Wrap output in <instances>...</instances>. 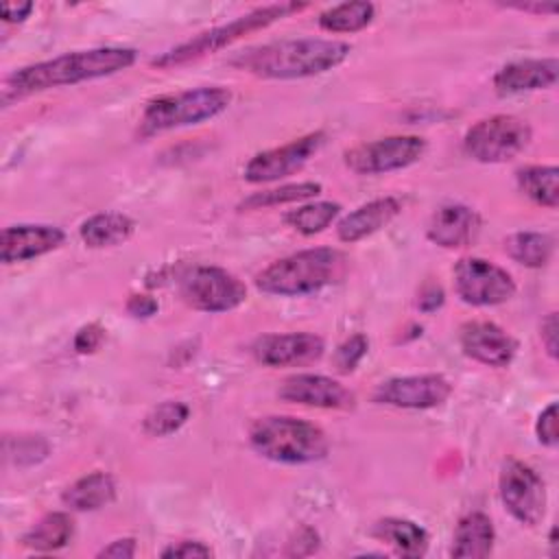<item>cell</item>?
Wrapping results in <instances>:
<instances>
[{
	"instance_id": "8d00e7d4",
	"label": "cell",
	"mask_w": 559,
	"mask_h": 559,
	"mask_svg": "<svg viewBox=\"0 0 559 559\" xmlns=\"http://www.w3.org/2000/svg\"><path fill=\"white\" fill-rule=\"evenodd\" d=\"M157 308H159V304L151 295H131L127 299V312L135 319H148L157 312Z\"/></svg>"
},
{
	"instance_id": "30bf717a",
	"label": "cell",
	"mask_w": 559,
	"mask_h": 559,
	"mask_svg": "<svg viewBox=\"0 0 559 559\" xmlns=\"http://www.w3.org/2000/svg\"><path fill=\"white\" fill-rule=\"evenodd\" d=\"M426 153L419 135H389L362 142L345 153V164L356 175H382L413 166Z\"/></svg>"
},
{
	"instance_id": "ab89813d",
	"label": "cell",
	"mask_w": 559,
	"mask_h": 559,
	"mask_svg": "<svg viewBox=\"0 0 559 559\" xmlns=\"http://www.w3.org/2000/svg\"><path fill=\"white\" fill-rule=\"evenodd\" d=\"M33 9V2H4L0 7V15L4 22H24Z\"/></svg>"
},
{
	"instance_id": "277c9868",
	"label": "cell",
	"mask_w": 559,
	"mask_h": 559,
	"mask_svg": "<svg viewBox=\"0 0 559 559\" xmlns=\"http://www.w3.org/2000/svg\"><path fill=\"white\" fill-rule=\"evenodd\" d=\"M249 443L260 456L284 465L317 463L330 450V441L319 426L288 415L255 419L249 428Z\"/></svg>"
},
{
	"instance_id": "44dd1931",
	"label": "cell",
	"mask_w": 559,
	"mask_h": 559,
	"mask_svg": "<svg viewBox=\"0 0 559 559\" xmlns=\"http://www.w3.org/2000/svg\"><path fill=\"white\" fill-rule=\"evenodd\" d=\"M496 531L489 515L474 511L459 520L452 537V557L461 559H480L487 557L493 548Z\"/></svg>"
},
{
	"instance_id": "1f68e13d",
	"label": "cell",
	"mask_w": 559,
	"mask_h": 559,
	"mask_svg": "<svg viewBox=\"0 0 559 559\" xmlns=\"http://www.w3.org/2000/svg\"><path fill=\"white\" fill-rule=\"evenodd\" d=\"M7 459H13L17 465H33L48 456V443L41 437L24 435L15 439V448L11 443H4Z\"/></svg>"
},
{
	"instance_id": "7c38bea8",
	"label": "cell",
	"mask_w": 559,
	"mask_h": 559,
	"mask_svg": "<svg viewBox=\"0 0 559 559\" xmlns=\"http://www.w3.org/2000/svg\"><path fill=\"white\" fill-rule=\"evenodd\" d=\"M323 142H325V133L312 131V133L301 135L288 144L255 153L247 162L242 177L249 183H269V181L284 179V177L301 170L310 162V157L323 146Z\"/></svg>"
},
{
	"instance_id": "9a60e30c",
	"label": "cell",
	"mask_w": 559,
	"mask_h": 559,
	"mask_svg": "<svg viewBox=\"0 0 559 559\" xmlns=\"http://www.w3.org/2000/svg\"><path fill=\"white\" fill-rule=\"evenodd\" d=\"M280 400L314 408L347 411L354 406V393L338 380L321 373H295L277 389Z\"/></svg>"
},
{
	"instance_id": "ba28073f",
	"label": "cell",
	"mask_w": 559,
	"mask_h": 559,
	"mask_svg": "<svg viewBox=\"0 0 559 559\" xmlns=\"http://www.w3.org/2000/svg\"><path fill=\"white\" fill-rule=\"evenodd\" d=\"M181 299L201 312H229L247 299V286L227 269L197 264L179 275Z\"/></svg>"
},
{
	"instance_id": "4fadbf2b",
	"label": "cell",
	"mask_w": 559,
	"mask_h": 559,
	"mask_svg": "<svg viewBox=\"0 0 559 559\" xmlns=\"http://www.w3.org/2000/svg\"><path fill=\"white\" fill-rule=\"evenodd\" d=\"M452 393V384L441 373L400 376L384 380L373 391V402L395 408H435L443 404Z\"/></svg>"
},
{
	"instance_id": "e0dca14e",
	"label": "cell",
	"mask_w": 559,
	"mask_h": 559,
	"mask_svg": "<svg viewBox=\"0 0 559 559\" xmlns=\"http://www.w3.org/2000/svg\"><path fill=\"white\" fill-rule=\"evenodd\" d=\"M66 240L63 229L55 225H9L2 229L0 240V255L4 264L26 262L39 258L44 253L55 251Z\"/></svg>"
},
{
	"instance_id": "484cf974",
	"label": "cell",
	"mask_w": 559,
	"mask_h": 559,
	"mask_svg": "<svg viewBox=\"0 0 559 559\" xmlns=\"http://www.w3.org/2000/svg\"><path fill=\"white\" fill-rule=\"evenodd\" d=\"M507 255L528 269H542L550 262L555 240L542 231H515L504 238Z\"/></svg>"
},
{
	"instance_id": "5bb4252c",
	"label": "cell",
	"mask_w": 559,
	"mask_h": 559,
	"mask_svg": "<svg viewBox=\"0 0 559 559\" xmlns=\"http://www.w3.org/2000/svg\"><path fill=\"white\" fill-rule=\"evenodd\" d=\"M253 356L266 367H295L308 365L323 356L325 343L312 332L290 334H262L253 343Z\"/></svg>"
},
{
	"instance_id": "d590c367",
	"label": "cell",
	"mask_w": 559,
	"mask_h": 559,
	"mask_svg": "<svg viewBox=\"0 0 559 559\" xmlns=\"http://www.w3.org/2000/svg\"><path fill=\"white\" fill-rule=\"evenodd\" d=\"M164 559H194V557H212V548L203 542H177L162 550Z\"/></svg>"
},
{
	"instance_id": "d6986e66",
	"label": "cell",
	"mask_w": 559,
	"mask_h": 559,
	"mask_svg": "<svg viewBox=\"0 0 559 559\" xmlns=\"http://www.w3.org/2000/svg\"><path fill=\"white\" fill-rule=\"evenodd\" d=\"M559 61L550 59H520L502 66L493 76V87L500 96H513L522 92L548 90L557 83Z\"/></svg>"
},
{
	"instance_id": "52a82bcc",
	"label": "cell",
	"mask_w": 559,
	"mask_h": 559,
	"mask_svg": "<svg viewBox=\"0 0 559 559\" xmlns=\"http://www.w3.org/2000/svg\"><path fill=\"white\" fill-rule=\"evenodd\" d=\"M526 120L511 114H496L472 124L463 138L465 153L480 164H500L518 157L531 142Z\"/></svg>"
},
{
	"instance_id": "ac0fdd59",
	"label": "cell",
	"mask_w": 559,
	"mask_h": 559,
	"mask_svg": "<svg viewBox=\"0 0 559 559\" xmlns=\"http://www.w3.org/2000/svg\"><path fill=\"white\" fill-rule=\"evenodd\" d=\"M480 231V216L461 203H448L435 210L428 221L426 236L443 249L469 247Z\"/></svg>"
},
{
	"instance_id": "74e56055",
	"label": "cell",
	"mask_w": 559,
	"mask_h": 559,
	"mask_svg": "<svg viewBox=\"0 0 559 559\" xmlns=\"http://www.w3.org/2000/svg\"><path fill=\"white\" fill-rule=\"evenodd\" d=\"M135 555V539L133 537H120L109 542L105 548L98 550L96 557H109V559H129Z\"/></svg>"
},
{
	"instance_id": "8fae6325",
	"label": "cell",
	"mask_w": 559,
	"mask_h": 559,
	"mask_svg": "<svg viewBox=\"0 0 559 559\" xmlns=\"http://www.w3.org/2000/svg\"><path fill=\"white\" fill-rule=\"evenodd\" d=\"M454 290L469 306H498L515 295L513 277L483 258H461L454 269Z\"/></svg>"
},
{
	"instance_id": "f1b7e54d",
	"label": "cell",
	"mask_w": 559,
	"mask_h": 559,
	"mask_svg": "<svg viewBox=\"0 0 559 559\" xmlns=\"http://www.w3.org/2000/svg\"><path fill=\"white\" fill-rule=\"evenodd\" d=\"M321 192V183L317 181H299V183H286L280 188H269L262 192L249 194L238 207L240 210H262V207H275L284 203L306 201L310 197H317Z\"/></svg>"
},
{
	"instance_id": "6da1fadb",
	"label": "cell",
	"mask_w": 559,
	"mask_h": 559,
	"mask_svg": "<svg viewBox=\"0 0 559 559\" xmlns=\"http://www.w3.org/2000/svg\"><path fill=\"white\" fill-rule=\"evenodd\" d=\"M138 59V52L127 46H98L87 50L66 52L46 61H37L11 72L2 83V105L9 107L15 100L26 96L74 85L100 76H111L131 68Z\"/></svg>"
},
{
	"instance_id": "836d02e7",
	"label": "cell",
	"mask_w": 559,
	"mask_h": 559,
	"mask_svg": "<svg viewBox=\"0 0 559 559\" xmlns=\"http://www.w3.org/2000/svg\"><path fill=\"white\" fill-rule=\"evenodd\" d=\"M535 435L539 439L542 445L546 448H555L559 437H557V404L550 402L537 417V424H535Z\"/></svg>"
},
{
	"instance_id": "603a6c76",
	"label": "cell",
	"mask_w": 559,
	"mask_h": 559,
	"mask_svg": "<svg viewBox=\"0 0 559 559\" xmlns=\"http://www.w3.org/2000/svg\"><path fill=\"white\" fill-rule=\"evenodd\" d=\"M116 498V483L107 472H92L74 480L61 496L72 511H96Z\"/></svg>"
},
{
	"instance_id": "f35d334b",
	"label": "cell",
	"mask_w": 559,
	"mask_h": 559,
	"mask_svg": "<svg viewBox=\"0 0 559 559\" xmlns=\"http://www.w3.org/2000/svg\"><path fill=\"white\" fill-rule=\"evenodd\" d=\"M557 330H559V325H557V314L550 312V314L542 321V343H544V347H546V352H548L550 358H557Z\"/></svg>"
},
{
	"instance_id": "b9f144b4",
	"label": "cell",
	"mask_w": 559,
	"mask_h": 559,
	"mask_svg": "<svg viewBox=\"0 0 559 559\" xmlns=\"http://www.w3.org/2000/svg\"><path fill=\"white\" fill-rule=\"evenodd\" d=\"M511 9H518V11H526V13H557V4L555 2H524V4H511Z\"/></svg>"
},
{
	"instance_id": "83f0119b",
	"label": "cell",
	"mask_w": 559,
	"mask_h": 559,
	"mask_svg": "<svg viewBox=\"0 0 559 559\" xmlns=\"http://www.w3.org/2000/svg\"><path fill=\"white\" fill-rule=\"evenodd\" d=\"M376 7L371 2H343L319 15V26L328 33H356L371 24Z\"/></svg>"
},
{
	"instance_id": "d4e9b609",
	"label": "cell",
	"mask_w": 559,
	"mask_h": 559,
	"mask_svg": "<svg viewBox=\"0 0 559 559\" xmlns=\"http://www.w3.org/2000/svg\"><path fill=\"white\" fill-rule=\"evenodd\" d=\"M74 535V520L70 513L52 511L39 518L22 537V544L37 552H52L63 548Z\"/></svg>"
},
{
	"instance_id": "4dcf8cb0",
	"label": "cell",
	"mask_w": 559,
	"mask_h": 559,
	"mask_svg": "<svg viewBox=\"0 0 559 559\" xmlns=\"http://www.w3.org/2000/svg\"><path fill=\"white\" fill-rule=\"evenodd\" d=\"M188 417H190V408L183 402L166 400L146 413L142 421V430L148 437H168L177 432L188 421Z\"/></svg>"
},
{
	"instance_id": "d6a6232c",
	"label": "cell",
	"mask_w": 559,
	"mask_h": 559,
	"mask_svg": "<svg viewBox=\"0 0 559 559\" xmlns=\"http://www.w3.org/2000/svg\"><path fill=\"white\" fill-rule=\"evenodd\" d=\"M369 349V341L365 334H352L349 338H345L334 354V365L341 373H349L356 369V365L362 360V356Z\"/></svg>"
},
{
	"instance_id": "cb8c5ba5",
	"label": "cell",
	"mask_w": 559,
	"mask_h": 559,
	"mask_svg": "<svg viewBox=\"0 0 559 559\" xmlns=\"http://www.w3.org/2000/svg\"><path fill=\"white\" fill-rule=\"evenodd\" d=\"M373 535L393 546L402 557H421L428 550V533L413 520L384 518L376 522Z\"/></svg>"
},
{
	"instance_id": "5b68a950",
	"label": "cell",
	"mask_w": 559,
	"mask_h": 559,
	"mask_svg": "<svg viewBox=\"0 0 559 559\" xmlns=\"http://www.w3.org/2000/svg\"><path fill=\"white\" fill-rule=\"evenodd\" d=\"M231 103V90L223 85H203L175 94H164L146 103L140 118V135L148 138L155 133L199 124L223 114Z\"/></svg>"
},
{
	"instance_id": "60d3db41",
	"label": "cell",
	"mask_w": 559,
	"mask_h": 559,
	"mask_svg": "<svg viewBox=\"0 0 559 559\" xmlns=\"http://www.w3.org/2000/svg\"><path fill=\"white\" fill-rule=\"evenodd\" d=\"M441 304H443V290H441L439 286L430 284V286H426V288L421 290V295H419V308H421L424 312H432V310H437Z\"/></svg>"
},
{
	"instance_id": "ffe728a7",
	"label": "cell",
	"mask_w": 559,
	"mask_h": 559,
	"mask_svg": "<svg viewBox=\"0 0 559 559\" xmlns=\"http://www.w3.org/2000/svg\"><path fill=\"white\" fill-rule=\"evenodd\" d=\"M402 212V203L395 197L373 199L354 212L345 214L336 225V236L343 242H358L382 227H386Z\"/></svg>"
},
{
	"instance_id": "4316f807",
	"label": "cell",
	"mask_w": 559,
	"mask_h": 559,
	"mask_svg": "<svg viewBox=\"0 0 559 559\" xmlns=\"http://www.w3.org/2000/svg\"><path fill=\"white\" fill-rule=\"evenodd\" d=\"M518 188L537 205L555 210L559 205L557 166H526L518 170Z\"/></svg>"
},
{
	"instance_id": "7a4b0ae2",
	"label": "cell",
	"mask_w": 559,
	"mask_h": 559,
	"mask_svg": "<svg viewBox=\"0 0 559 559\" xmlns=\"http://www.w3.org/2000/svg\"><path fill=\"white\" fill-rule=\"evenodd\" d=\"M352 52V46L341 39L299 37L280 39L247 48L231 57V66L260 79H306L334 70Z\"/></svg>"
},
{
	"instance_id": "e575fe53",
	"label": "cell",
	"mask_w": 559,
	"mask_h": 559,
	"mask_svg": "<svg viewBox=\"0 0 559 559\" xmlns=\"http://www.w3.org/2000/svg\"><path fill=\"white\" fill-rule=\"evenodd\" d=\"M105 338V330L98 323H87L74 334V349L79 354H92L100 347Z\"/></svg>"
},
{
	"instance_id": "3957f363",
	"label": "cell",
	"mask_w": 559,
	"mask_h": 559,
	"mask_svg": "<svg viewBox=\"0 0 559 559\" xmlns=\"http://www.w3.org/2000/svg\"><path fill=\"white\" fill-rule=\"evenodd\" d=\"M347 258L332 247H314L271 262L255 275V288L275 297H304L338 282Z\"/></svg>"
},
{
	"instance_id": "2e32d148",
	"label": "cell",
	"mask_w": 559,
	"mask_h": 559,
	"mask_svg": "<svg viewBox=\"0 0 559 559\" xmlns=\"http://www.w3.org/2000/svg\"><path fill=\"white\" fill-rule=\"evenodd\" d=\"M459 343L465 356L487 367H507L518 349L515 338L493 321H467L461 325Z\"/></svg>"
},
{
	"instance_id": "8992f818",
	"label": "cell",
	"mask_w": 559,
	"mask_h": 559,
	"mask_svg": "<svg viewBox=\"0 0 559 559\" xmlns=\"http://www.w3.org/2000/svg\"><path fill=\"white\" fill-rule=\"evenodd\" d=\"M306 4L301 2H275V4H266V7H258L236 20H231L229 24H223V26H216V28H210V31H203L199 35H194L192 39L162 52L159 57H155L151 63L155 68H175V66H183L188 61H194V59H201L205 55H212L225 46H229L231 41L240 39L242 35L247 33H253V31H260V28H266L269 24L295 13V11H301Z\"/></svg>"
},
{
	"instance_id": "9c48e42d",
	"label": "cell",
	"mask_w": 559,
	"mask_h": 559,
	"mask_svg": "<svg viewBox=\"0 0 559 559\" xmlns=\"http://www.w3.org/2000/svg\"><path fill=\"white\" fill-rule=\"evenodd\" d=\"M498 491L504 509L524 526H537L546 515V485L539 474L515 459L502 465Z\"/></svg>"
},
{
	"instance_id": "7402d4cb",
	"label": "cell",
	"mask_w": 559,
	"mask_h": 559,
	"mask_svg": "<svg viewBox=\"0 0 559 559\" xmlns=\"http://www.w3.org/2000/svg\"><path fill=\"white\" fill-rule=\"evenodd\" d=\"M135 229L133 218L120 212H100L90 218H85L79 227L81 240L90 249H103V247H116L131 238Z\"/></svg>"
},
{
	"instance_id": "f546056e",
	"label": "cell",
	"mask_w": 559,
	"mask_h": 559,
	"mask_svg": "<svg viewBox=\"0 0 559 559\" xmlns=\"http://www.w3.org/2000/svg\"><path fill=\"white\" fill-rule=\"evenodd\" d=\"M341 214V205L334 201H317V203H308L301 205L297 210H290L284 221L286 225H290L295 231L304 234V236H314L319 231H323L325 227H330V223Z\"/></svg>"
}]
</instances>
